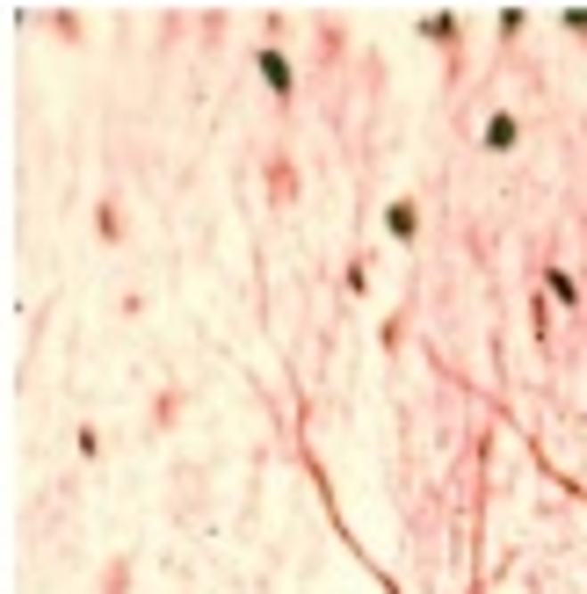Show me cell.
I'll use <instances>...</instances> for the list:
<instances>
[{
  "instance_id": "obj_1",
  "label": "cell",
  "mask_w": 587,
  "mask_h": 594,
  "mask_svg": "<svg viewBox=\"0 0 587 594\" xmlns=\"http://www.w3.org/2000/svg\"><path fill=\"white\" fill-rule=\"evenodd\" d=\"M486 138H493V152H508V145H515V117H493V131H486Z\"/></svg>"
}]
</instances>
